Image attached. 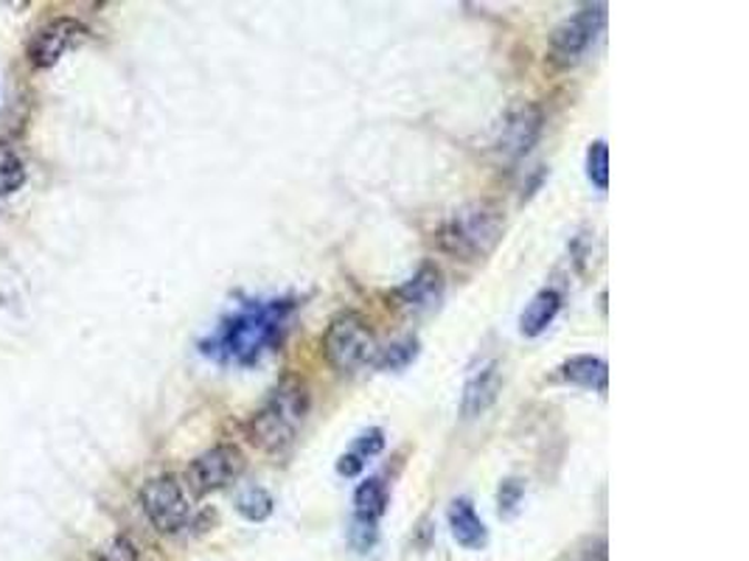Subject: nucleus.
<instances>
[{"mask_svg":"<svg viewBox=\"0 0 749 561\" xmlns=\"http://www.w3.org/2000/svg\"><path fill=\"white\" fill-rule=\"evenodd\" d=\"M26 163L12 147L0 143V197H12L26 186Z\"/></svg>","mask_w":749,"mask_h":561,"instance_id":"a211bd4d","label":"nucleus"},{"mask_svg":"<svg viewBox=\"0 0 749 561\" xmlns=\"http://www.w3.org/2000/svg\"><path fill=\"white\" fill-rule=\"evenodd\" d=\"M379 354L377 334L360 312H337L323 334V357L337 373H354L373 365Z\"/></svg>","mask_w":749,"mask_h":561,"instance_id":"20e7f679","label":"nucleus"},{"mask_svg":"<svg viewBox=\"0 0 749 561\" xmlns=\"http://www.w3.org/2000/svg\"><path fill=\"white\" fill-rule=\"evenodd\" d=\"M99 561H138V548L127 537H112L99 550Z\"/></svg>","mask_w":749,"mask_h":561,"instance_id":"4be33fe9","label":"nucleus"},{"mask_svg":"<svg viewBox=\"0 0 749 561\" xmlns=\"http://www.w3.org/2000/svg\"><path fill=\"white\" fill-rule=\"evenodd\" d=\"M607 26V3H587L579 12L561 20L548 37V60L556 68H572L585 60V53Z\"/></svg>","mask_w":749,"mask_h":561,"instance_id":"39448f33","label":"nucleus"},{"mask_svg":"<svg viewBox=\"0 0 749 561\" xmlns=\"http://www.w3.org/2000/svg\"><path fill=\"white\" fill-rule=\"evenodd\" d=\"M522 500H526V483L520 478H506L497 489V509H500L502 520L520 514Z\"/></svg>","mask_w":749,"mask_h":561,"instance_id":"aec40b11","label":"nucleus"},{"mask_svg":"<svg viewBox=\"0 0 749 561\" xmlns=\"http://www.w3.org/2000/svg\"><path fill=\"white\" fill-rule=\"evenodd\" d=\"M382 449H385V432L379 430V427H371V430H366L360 438H357L354 447H351V452H357V455L366 458V461H368V458L379 455Z\"/></svg>","mask_w":749,"mask_h":561,"instance_id":"5701e85b","label":"nucleus"},{"mask_svg":"<svg viewBox=\"0 0 749 561\" xmlns=\"http://www.w3.org/2000/svg\"><path fill=\"white\" fill-rule=\"evenodd\" d=\"M502 390V368L497 360L483 362L478 371L469 373L463 384V397H460V419L475 421L495 408L497 397Z\"/></svg>","mask_w":749,"mask_h":561,"instance_id":"9d476101","label":"nucleus"},{"mask_svg":"<svg viewBox=\"0 0 749 561\" xmlns=\"http://www.w3.org/2000/svg\"><path fill=\"white\" fill-rule=\"evenodd\" d=\"M244 467H248V461H244L242 449L237 443H217V447L206 449L202 455H197L189 463L186 478H189L191 491L202 497L211 494V491L228 489L233 480L242 478Z\"/></svg>","mask_w":749,"mask_h":561,"instance_id":"0eeeda50","label":"nucleus"},{"mask_svg":"<svg viewBox=\"0 0 749 561\" xmlns=\"http://www.w3.org/2000/svg\"><path fill=\"white\" fill-rule=\"evenodd\" d=\"M366 469V458H360L357 452H346V455L337 458V474L340 478H357Z\"/></svg>","mask_w":749,"mask_h":561,"instance_id":"b1692460","label":"nucleus"},{"mask_svg":"<svg viewBox=\"0 0 749 561\" xmlns=\"http://www.w3.org/2000/svg\"><path fill=\"white\" fill-rule=\"evenodd\" d=\"M390 491L382 478H366L354 489V517L368 522H379L388 514Z\"/></svg>","mask_w":749,"mask_h":561,"instance_id":"2eb2a0df","label":"nucleus"},{"mask_svg":"<svg viewBox=\"0 0 749 561\" xmlns=\"http://www.w3.org/2000/svg\"><path fill=\"white\" fill-rule=\"evenodd\" d=\"M349 542L357 553H368V550L377 548L379 542V522H368L354 517L349 525Z\"/></svg>","mask_w":749,"mask_h":561,"instance_id":"412c9836","label":"nucleus"},{"mask_svg":"<svg viewBox=\"0 0 749 561\" xmlns=\"http://www.w3.org/2000/svg\"><path fill=\"white\" fill-rule=\"evenodd\" d=\"M82 40H88V29L77 18H57L31 37L29 48H26V57H29L31 68L48 71V68L57 66Z\"/></svg>","mask_w":749,"mask_h":561,"instance_id":"1a4fd4ad","label":"nucleus"},{"mask_svg":"<svg viewBox=\"0 0 749 561\" xmlns=\"http://www.w3.org/2000/svg\"><path fill=\"white\" fill-rule=\"evenodd\" d=\"M587 178L598 191L609 189V147L607 141H592L587 149Z\"/></svg>","mask_w":749,"mask_h":561,"instance_id":"6ab92c4d","label":"nucleus"},{"mask_svg":"<svg viewBox=\"0 0 749 561\" xmlns=\"http://www.w3.org/2000/svg\"><path fill=\"white\" fill-rule=\"evenodd\" d=\"M559 312H561V292L553 290V287H545V290H539L537 295L528 301V307L522 309L520 334L528 337V340L545 334Z\"/></svg>","mask_w":749,"mask_h":561,"instance_id":"4468645a","label":"nucleus"},{"mask_svg":"<svg viewBox=\"0 0 749 561\" xmlns=\"http://www.w3.org/2000/svg\"><path fill=\"white\" fill-rule=\"evenodd\" d=\"M449 533H452L455 542L463 550H483L489 544V528L480 520V514L475 511L472 500L467 497H458V500L449 505Z\"/></svg>","mask_w":749,"mask_h":561,"instance_id":"f8f14e48","label":"nucleus"},{"mask_svg":"<svg viewBox=\"0 0 749 561\" xmlns=\"http://www.w3.org/2000/svg\"><path fill=\"white\" fill-rule=\"evenodd\" d=\"M416 357H419V340L405 337V340L388 345V349H379L373 368H379V371H405L408 365H413Z\"/></svg>","mask_w":749,"mask_h":561,"instance_id":"f3484780","label":"nucleus"},{"mask_svg":"<svg viewBox=\"0 0 749 561\" xmlns=\"http://www.w3.org/2000/svg\"><path fill=\"white\" fill-rule=\"evenodd\" d=\"M399 307L410 309V312H425V309L438 307L443 298V276L436 264H425L408 284H401L393 292Z\"/></svg>","mask_w":749,"mask_h":561,"instance_id":"9b49d317","label":"nucleus"},{"mask_svg":"<svg viewBox=\"0 0 749 561\" xmlns=\"http://www.w3.org/2000/svg\"><path fill=\"white\" fill-rule=\"evenodd\" d=\"M237 511L248 522H264L270 520L272 511H276V500H272L270 491L261 489V485H250V489H244L242 494L237 497Z\"/></svg>","mask_w":749,"mask_h":561,"instance_id":"dca6fc26","label":"nucleus"},{"mask_svg":"<svg viewBox=\"0 0 749 561\" xmlns=\"http://www.w3.org/2000/svg\"><path fill=\"white\" fill-rule=\"evenodd\" d=\"M138 500H141V509L147 514L149 525L158 533L174 537V533H180L189 525L191 505L186 500L183 483L174 474H158V478L147 480Z\"/></svg>","mask_w":749,"mask_h":561,"instance_id":"423d86ee","label":"nucleus"},{"mask_svg":"<svg viewBox=\"0 0 749 561\" xmlns=\"http://www.w3.org/2000/svg\"><path fill=\"white\" fill-rule=\"evenodd\" d=\"M581 561H609L607 555V542L603 539H598V542H590L585 550V559Z\"/></svg>","mask_w":749,"mask_h":561,"instance_id":"393cba45","label":"nucleus"},{"mask_svg":"<svg viewBox=\"0 0 749 561\" xmlns=\"http://www.w3.org/2000/svg\"><path fill=\"white\" fill-rule=\"evenodd\" d=\"M542 127L545 112L539 104L528 101V104H517L513 110H508L495 141L500 158L513 163V160H522L526 154H531L539 138H542Z\"/></svg>","mask_w":749,"mask_h":561,"instance_id":"6e6552de","label":"nucleus"},{"mask_svg":"<svg viewBox=\"0 0 749 561\" xmlns=\"http://www.w3.org/2000/svg\"><path fill=\"white\" fill-rule=\"evenodd\" d=\"M309 413V388L296 377H287L270 390L267 402L250 415L248 438L267 455H281L296 443L298 430Z\"/></svg>","mask_w":749,"mask_h":561,"instance_id":"7ed1b4c3","label":"nucleus"},{"mask_svg":"<svg viewBox=\"0 0 749 561\" xmlns=\"http://www.w3.org/2000/svg\"><path fill=\"white\" fill-rule=\"evenodd\" d=\"M506 233V211L491 200H472L449 213L436 231V244L441 253L458 261L489 259Z\"/></svg>","mask_w":749,"mask_h":561,"instance_id":"f03ea898","label":"nucleus"},{"mask_svg":"<svg viewBox=\"0 0 749 561\" xmlns=\"http://www.w3.org/2000/svg\"><path fill=\"white\" fill-rule=\"evenodd\" d=\"M556 379L565 384H572V388H585V390H598V393H607V379H609V365L607 360L592 354H579L570 357V360L561 362L556 368Z\"/></svg>","mask_w":749,"mask_h":561,"instance_id":"ddd939ff","label":"nucleus"},{"mask_svg":"<svg viewBox=\"0 0 749 561\" xmlns=\"http://www.w3.org/2000/svg\"><path fill=\"white\" fill-rule=\"evenodd\" d=\"M298 307L301 301L292 295L248 298L219 320L217 329L200 343V351L217 365H259L283 343Z\"/></svg>","mask_w":749,"mask_h":561,"instance_id":"f257e3e1","label":"nucleus"}]
</instances>
